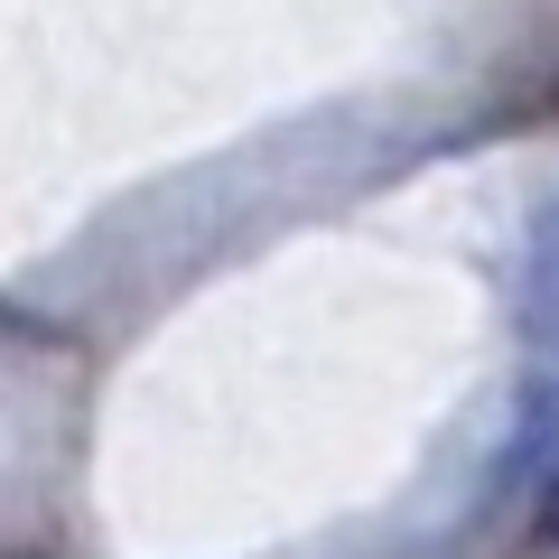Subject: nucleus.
Masks as SVG:
<instances>
[{
    "instance_id": "1",
    "label": "nucleus",
    "mask_w": 559,
    "mask_h": 559,
    "mask_svg": "<svg viewBox=\"0 0 559 559\" xmlns=\"http://www.w3.org/2000/svg\"><path fill=\"white\" fill-rule=\"evenodd\" d=\"M532 495H540V532L559 540V401H550V429H540V485Z\"/></svg>"
},
{
    "instance_id": "2",
    "label": "nucleus",
    "mask_w": 559,
    "mask_h": 559,
    "mask_svg": "<svg viewBox=\"0 0 559 559\" xmlns=\"http://www.w3.org/2000/svg\"><path fill=\"white\" fill-rule=\"evenodd\" d=\"M540 308H550V326H559V224L540 234Z\"/></svg>"
}]
</instances>
